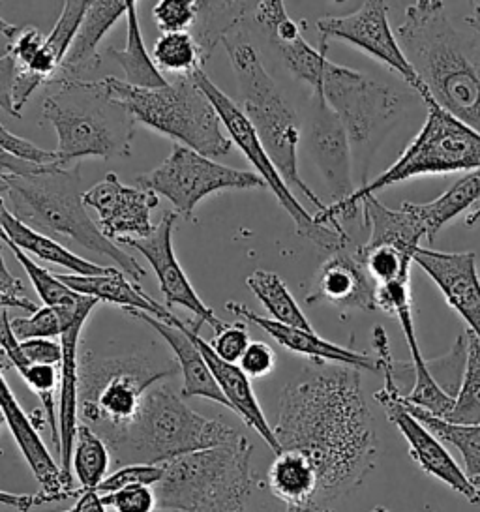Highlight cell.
<instances>
[{"label": "cell", "mask_w": 480, "mask_h": 512, "mask_svg": "<svg viewBox=\"0 0 480 512\" xmlns=\"http://www.w3.org/2000/svg\"><path fill=\"white\" fill-rule=\"evenodd\" d=\"M0 267H2V271H0V304H2V308L4 310L19 308V310L29 312V314L38 312L40 308L27 295V286L21 282V278H17L15 274L10 272L4 257L0 261Z\"/></svg>", "instance_id": "681fc988"}, {"label": "cell", "mask_w": 480, "mask_h": 512, "mask_svg": "<svg viewBox=\"0 0 480 512\" xmlns=\"http://www.w3.org/2000/svg\"><path fill=\"white\" fill-rule=\"evenodd\" d=\"M179 218L177 212H165L160 224L156 226V231L150 235L149 239L126 242V246H132L149 261L150 267L156 272L160 289L164 293L165 306H175V304L184 306L199 319L201 325L207 323L216 334L224 331V321L218 319L209 306L201 301V297L195 293L192 282L188 280L186 272L182 271L179 259L175 256L173 229Z\"/></svg>", "instance_id": "ffe728a7"}, {"label": "cell", "mask_w": 480, "mask_h": 512, "mask_svg": "<svg viewBox=\"0 0 480 512\" xmlns=\"http://www.w3.org/2000/svg\"><path fill=\"white\" fill-rule=\"evenodd\" d=\"M0 406H2L4 422L14 437L19 452L23 454L32 475L40 484V490L36 494L2 492L0 494L2 505L17 509L19 512H29L32 507L45 505V503L64 501L70 497L77 499L81 494V488H74V479L66 477L62 466L57 464L53 454L45 447L44 439L40 436V428L36 426V422L32 421V415H29L15 398L6 376H2Z\"/></svg>", "instance_id": "9a60e30c"}, {"label": "cell", "mask_w": 480, "mask_h": 512, "mask_svg": "<svg viewBox=\"0 0 480 512\" xmlns=\"http://www.w3.org/2000/svg\"><path fill=\"white\" fill-rule=\"evenodd\" d=\"M0 224H2V241L12 242L23 252L49 261L53 265L64 267V269L74 272L75 276H104V274H111L115 271L113 267L96 265L83 257L75 256L74 252L68 250L66 246H62L44 233L23 224L19 218H15L14 214L2 205H0Z\"/></svg>", "instance_id": "f546056e"}, {"label": "cell", "mask_w": 480, "mask_h": 512, "mask_svg": "<svg viewBox=\"0 0 480 512\" xmlns=\"http://www.w3.org/2000/svg\"><path fill=\"white\" fill-rule=\"evenodd\" d=\"M21 349L30 364H51L59 368L62 364V346L53 340H45V338L27 340V342H21Z\"/></svg>", "instance_id": "816d5d0a"}, {"label": "cell", "mask_w": 480, "mask_h": 512, "mask_svg": "<svg viewBox=\"0 0 480 512\" xmlns=\"http://www.w3.org/2000/svg\"><path fill=\"white\" fill-rule=\"evenodd\" d=\"M4 244L12 250V254L19 261V265L23 267V271L27 272V276H29L30 282L34 286V291L38 293V297L42 299L44 306L66 308V306H74L83 299L81 293H75L74 289L66 286L59 276H55L53 272L40 267L38 263H34L27 252H23L12 242H4Z\"/></svg>", "instance_id": "60d3db41"}, {"label": "cell", "mask_w": 480, "mask_h": 512, "mask_svg": "<svg viewBox=\"0 0 480 512\" xmlns=\"http://www.w3.org/2000/svg\"><path fill=\"white\" fill-rule=\"evenodd\" d=\"M467 355L462 383L454 396V407L445 421L454 424H480V342L465 329Z\"/></svg>", "instance_id": "f35d334b"}, {"label": "cell", "mask_w": 480, "mask_h": 512, "mask_svg": "<svg viewBox=\"0 0 480 512\" xmlns=\"http://www.w3.org/2000/svg\"><path fill=\"white\" fill-rule=\"evenodd\" d=\"M179 372L175 357L104 359L87 351L79 366V419L111 447L132 426L150 389Z\"/></svg>", "instance_id": "8992f818"}, {"label": "cell", "mask_w": 480, "mask_h": 512, "mask_svg": "<svg viewBox=\"0 0 480 512\" xmlns=\"http://www.w3.org/2000/svg\"><path fill=\"white\" fill-rule=\"evenodd\" d=\"M156 512H182V511H177V509H158V511Z\"/></svg>", "instance_id": "680465c9"}, {"label": "cell", "mask_w": 480, "mask_h": 512, "mask_svg": "<svg viewBox=\"0 0 480 512\" xmlns=\"http://www.w3.org/2000/svg\"><path fill=\"white\" fill-rule=\"evenodd\" d=\"M194 79L195 83L203 89V92L209 96L210 102L216 107L231 141L239 147L240 152L246 156V160L254 166L257 175L265 181L267 188L280 201V205L284 207L285 212L291 216L300 237L308 239L317 248L330 252V254L342 250L345 246H351L353 241L349 239L347 233H338L332 227L319 226L314 220V214H310L304 209V205L293 194V190L287 186L284 177L280 175L278 167L274 166L269 152L265 149V145L261 143L254 126L246 119V115L240 109L239 104H235L224 91H220L210 81L209 76L205 74V70L197 72Z\"/></svg>", "instance_id": "7c38bea8"}, {"label": "cell", "mask_w": 480, "mask_h": 512, "mask_svg": "<svg viewBox=\"0 0 480 512\" xmlns=\"http://www.w3.org/2000/svg\"><path fill=\"white\" fill-rule=\"evenodd\" d=\"M278 364L276 351L265 342H252L242 355L239 366L250 379H263L274 372Z\"/></svg>", "instance_id": "f907efd6"}, {"label": "cell", "mask_w": 480, "mask_h": 512, "mask_svg": "<svg viewBox=\"0 0 480 512\" xmlns=\"http://www.w3.org/2000/svg\"><path fill=\"white\" fill-rule=\"evenodd\" d=\"M42 102V117L59 139V166L74 167L81 158H122L132 154L135 119L119 104L105 79L68 81Z\"/></svg>", "instance_id": "277c9868"}, {"label": "cell", "mask_w": 480, "mask_h": 512, "mask_svg": "<svg viewBox=\"0 0 480 512\" xmlns=\"http://www.w3.org/2000/svg\"><path fill=\"white\" fill-rule=\"evenodd\" d=\"M72 509L74 512H107V505L96 490H81Z\"/></svg>", "instance_id": "f5cc1de1"}, {"label": "cell", "mask_w": 480, "mask_h": 512, "mask_svg": "<svg viewBox=\"0 0 480 512\" xmlns=\"http://www.w3.org/2000/svg\"><path fill=\"white\" fill-rule=\"evenodd\" d=\"M246 284L261 304L267 308V312L274 321L289 327L314 331L308 317L304 316L299 302L295 301V297L285 286L284 280L276 272L254 271L246 278Z\"/></svg>", "instance_id": "d590c367"}, {"label": "cell", "mask_w": 480, "mask_h": 512, "mask_svg": "<svg viewBox=\"0 0 480 512\" xmlns=\"http://www.w3.org/2000/svg\"><path fill=\"white\" fill-rule=\"evenodd\" d=\"M405 207L419 216L426 229V241L434 242L437 233L458 218L460 214L480 207V169L469 171L447 192L430 203H405Z\"/></svg>", "instance_id": "1f68e13d"}, {"label": "cell", "mask_w": 480, "mask_h": 512, "mask_svg": "<svg viewBox=\"0 0 480 512\" xmlns=\"http://www.w3.org/2000/svg\"><path fill=\"white\" fill-rule=\"evenodd\" d=\"M59 278L70 289H74L75 293L87 295V297L98 299L100 302L115 304L122 308V312H128V310L145 312V314H150L169 325H177L180 321L179 317L173 316L164 304L154 301L141 287L135 284L134 280H128L126 274L119 269H115L111 274H104V276L62 274Z\"/></svg>", "instance_id": "83f0119b"}, {"label": "cell", "mask_w": 480, "mask_h": 512, "mask_svg": "<svg viewBox=\"0 0 480 512\" xmlns=\"http://www.w3.org/2000/svg\"><path fill=\"white\" fill-rule=\"evenodd\" d=\"M274 47L291 76L308 83L312 92L321 91L323 74L330 62L327 57V42L321 40V46L314 47L300 36L295 42L276 44Z\"/></svg>", "instance_id": "ab89813d"}, {"label": "cell", "mask_w": 480, "mask_h": 512, "mask_svg": "<svg viewBox=\"0 0 480 512\" xmlns=\"http://www.w3.org/2000/svg\"><path fill=\"white\" fill-rule=\"evenodd\" d=\"M102 497L107 509L115 512H156L160 509L154 486H132Z\"/></svg>", "instance_id": "c3c4849f"}, {"label": "cell", "mask_w": 480, "mask_h": 512, "mask_svg": "<svg viewBox=\"0 0 480 512\" xmlns=\"http://www.w3.org/2000/svg\"><path fill=\"white\" fill-rule=\"evenodd\" d=\"M209 344L222 361L239 364L242 355L252 344L246 321L225 325L224 331L216 332Z\"/></svg>", "instance_id": "7dc6e473"}, {"label": "cell", "mask_w": 480, "mask_h": 512, "mask_svg": "<svg viewBox=\"0 0 480 512\" xmlns=\"http://www.w3.org/2000/svg\"><path fill=\"white\" fill-rule=\"evenodd\" d=\"M274 436L282 452H300L319 479L315 505L357 490L374 471L379 443L360 370L342 364L308 366L280 394Z\"/></svg>", "instance_id": "6da1fadb"}, {"label": "cell", "mask_w": 480, "mask_h": 512, "mask_svg": "<svg viewBox=\"0 0 480 512\" xmlns=\"http://www.w3.org/2000/svg\"><path fill=\"white\" fill-rule=\"evenodd\" d=\"M317 29L321 32L323 42L329 38L342 40L364 51L375 61L385 64L394 74L402 77L415 94H419L426 106L432 104L424 83L420 81L411 62L407 61L398 36L390 29L387 2L368 0L347 16L321 17L317 19Z\"/></svg>", "instance_id": "2e32d148"}, {"label": "cell", "mask_w": 480, "mask_h": 512, "mask_svg": "<svg viewBox=\"0 0 480 512\" xmlns=\"http://www.w3.org/2000/svg\"><path fill=\"white\" fill-rule=\"evenodd\" d=\"M0 145L2 152L14 156L17 160L36 164V166H59L60 158L57 151H45L23 137L15 136L6 126L0 128Z\"/></svg>", "instance_id": "bcb514c9"}, {"label": "cell", "mask_w": 480, "mask_h": 512, "mask_svg": "<svg viewBox=\"0 0 480 512\" xmlns=\"http://www.w3.org/2000/svg\"><path fill=\"white\" fill-rule=\"evenodd\" d=\"M107 83L113 98L130 111L135 122L207 158H220L231 151L233 141L224 134V122L194 77H179L162 89H137L113 76L107 77Z\"/></svg>", "instance_id": "30bf717a"}, {"label": "cell", "mask_w": 480, "mask_h": 512, "mask_svg": "<svg viewBox=\"0 0 480 512\" xmlns=\"http://www.w3.org/2000/svg\"><path fill=\"white\" fill-rule=\"evenodd\" d=\"M59 512H74V509H66V511H59Z\"/></svg>", "instance_id": "94428289"}, {"label": "cell", "mask_w": 480, "mask_h": 512, "mask_svg": "<svg viewBox=\"0 0 480 512\" xmlns=\"http://www.w3.org/2000/svg\"><path fill=\"white\" fill-rule=\"evenodd\" d=\"M396 36L432 104L480 134L479 34L458 31L445 2L417 0L407 6Z\"/></svg>", "instance_id": "7a4b0ae2"}, {"label": "cell", "mask_w": 480, "mask_h": 512, "mask_svg": "<svg viewBox=\"0 0 480 512\" xmlns=\"http://www.w3.org/2000/svg\"><path fill=\"white\" fill-rule=\"evenodd\" d=\"M83 201L98 212V226L115 244L149 239L156 231L152 211L160 203L158 196L145 188L122 184L115 173H107L105 179L87 190Z\"/></svg>", "instance_id": "e0dca14e"}, {"label": "cell", "mask_w": 480, "mask_h": 512, "mask_svg": "<svg viewBox=\"0 0 480 512\" xmlns=\"http://www.w3.org/2000/svg\"><path fill=\"white\" fill-rule=\"evenodd\" d=\"M359 256L377 286L411 280L413 257L394 246H359Z\"/></svg>", "instance_id": "b9f144b4"}, {"label": "cell", "mask_w": 480, "mask_h": 512, "mask_svg": "<svg viewBox=\"0 0 480 512\" xmlns=\"http://www.w3.org/2000/svg\"><path fill=\"white\" fill-rule=\"evenodd\" d=\"M428 512H434V511H428Z\"/></svg>", "instance_id": "6125c7cd"}, {"label": "cell", "mask_w": 480, "mask_h": 512, "mask_svg": "<svg viewBox=\"0 0 480 512\" xmlns=\"http://www.w3.org/2000/svg\"><path fill=\"white\" fill-rule=\"evenodd\" d=\"M407 411L419 419L435 437H439L443 443H449L456 447L462 458H464L465 473L473 481L480 475V424H454V422L439 419L432 413H428L422 407L413 406L405 402L402 398Z\"/></svg>", "instance_id": "e575fe53"}, {"label": "cell", "mask_w": 480, "mask_h": 512, "mask_svg": "<svg viewBox=\"0 0 480 512\" xmlns=\"http://www.w3.org/2000/svg\"><path fill=\"white\" fill-rule=\"evenodd\" d=\"M413 263L430 276L450 308L462 317L467 331L480 342V278L473 252H439L420 248Z\"/></svg>", "instance_id": "44dd1931"}, {"label": "cell", "mask_w": 480, "mask_h": 512, "mask_svg": "<svg viewBox=\"0 0 480 512\" xmlns=\"http://www.w3.org/2000/svg\"><path fill=\"white\" fill-rule=\"evenodd\" d=\"M164 473V466L156 464L120 466V469L105 477V481L96 488V492L100 496H109L132 486H156L164 479Z\"/></svg>", "instance_id": "f6af8a7d"}, {"label": "cell", "mask_w": 480, "mask_h": 512, "mask_svg": "<svg viewBox=\"0 0 480 512\" xmlns=\"http://www.w3.org/2000/svg\"><path fill=\"white\" fill-rule=\"evenodd\" d=\"M199 16V0H160L152 8V17L162 34L190 32Z\"/></svg>", "instance_id": "ee69618b"}, {"label": "cell", "mask_w": 480, "mask_h": 512, "mask_svg": "<svg viewBox=\"0 0 480 512\" xmlns=\"http://www.w3.org/2000/svg\"><path fill=\"white\" fill-rule=\"evenodd\" d=\"M111 460H113V452L105 443L104 437L98 436L90 426L81 422L75 437L74 458H72V471L79 481V488L96 490L109 475Z\"/></svg>", "instance_id": "8d00e7d4"}, {"label": "cell", "mask_w": 480, "mask_h": 512, "mask_svg": "<svg viewBox=\"0 0 480 512\" xmlns=\"http://www.w3.org/2000/svg\"><path fill=\"white\" fill-rule=\"evenodd\" d=\"M465 25L480 36V2L473 6V12L465 17Z\"/></svg>", "instance_id": "db71d44e"}, {"label": "cell", "mask_w": 480, "mask_h": 512, "mask_svg": "<svg viewBox=\"0 0 480 512\" xmlns=\"http://www.w3.org/2000/svg\"><path fill=\"white\" fill-rule=\"evenodd\" d=\"M225 308L239 317L240 321L246 323H254L259 329L269 334L272 340H276L280 346L302 355L306 359H310L317 364H342V366H349V368H357V370H368V372H379L377 366V359L368 357L366 353H357L353 349L347 347L336 346L332 342L323 340L315 331H306V329H299V327H289L284 323H278L270 317L259 316L255 314L254 310H250L248 306L239 304V302H227Z\"/></svg>", "instance_id": "603a6c76"}, {"label": "cell", "mask_w": 480, "mask_h": 512, "mask_svg": "<svg viewBox=\"0 0 480 512\" xmlns=\"http://www.w3.org/2000/svg\"><path fill=\"white\" fill-rule=\"evenodd\" d=\"M315 94H321L344 122L355 162L370 156L375 141L385 136L405 111L402 92L334 62L327 64L321 91Z\"/></svg>", "instance_id": "8fae6325"}, {"label": "cell", "mask_w": 480, "mask_h": 512, "mask_svg": "<svg viewBox=\"0 0 480 512\" xmlns=\"http://www.w3.org/2000/svg\"><path fill=\"white\" fill-rule=\"evenodd\" d=\"M190 327V336L194 338L195 344L201 349L205 361L209 364L210 372L214 379L218 381L220 389L224 392L227 402L231 411H235L242 421L246 422L255 434H259L261 439L270 447V451L274 452L276 456L282 454L280 443L274 436V428H270L269 421L261 409V404L255 396L254 387H252V379L242 372L239 364H231L225 362L214 353V349L210 347L209 342H205L199 336V329L201 323H188Z\"/></svg>", "instance_id": "484cf974"}, {"label": "cell", "mask_w": 480, "mask_h": 512, "mask_svg": "<svg viewBox=\"0 0 480 512\" xmlns=\"http://www.w3.org/2000/svg\"><path fill=\"white\" fill-rule=\"evenodd\" d=\"M137 186L164 196L179 216L194 220L195 207L214 192L250 190L267 184L257 173L222 166L177 143L160 166L137 177Z\"/></svg>", "instance_id": "5bb4252c"}, {"label": "cell", "mask_w": 480, "mask_h": 512, "mask_svg": "<svg viewBox=\"0 0 480 512\" xmlns=\"http://www.w3.org/2000/svg\"><path fill=\"white\" fill-rule=\"evenodd\" d=\"M308 149L332 203H342L357 192L353 182V149L342 119L321 94L312 92L308 107Z\"/></svg>", "instance_id": "ac0fdd59"}, {"label": "cell", "mask_w": 480, "mask_h": 512, "mask_svg": "<svg viewBox=\"0 0 480 512\" xmlns=\"http://www.w3.org/2000/svg\"><path fill=\"white\" fill-rule=\"evenodd\" d=\"M128 12V0H96L89 2V10L75 36L66 59L60 64L59 72L49 87L68 81H85L89 74L100 68L104 57L98 47L105 34Z\"/></svg>", "instance_id": "d4e9b609"}, {"label": "cell", "mask_w": 480, "mask_h": 512, "mask_svg": "<svg viewBox=\"0 0 480 512\" xmlns=\"http://www.w3.org/2000/svg\"><path fill=\"white\" fill-rule=\"evenodd\" d=\"M105 57L117 62L124 70V83L137 87V89H162L167 87V79L158 70V66L150 59L149 51L145 46L139 19H137V2L128 0L126 12V46L124 49L109 47Z\"/></svg>", "instance_id": "d6a6232c"}, {"label": "cell", "mask_w": 480, "mask_h": 512, "mask_svg": "<svg viewBox=\"0 0 480 512\" xmlns=\"http://www.w3.org/2000/svg\"><path fill=\"white\" fill-rule=\"evenodd\" d=\"M126 314L147 323L150 329L158 332L164 338L165 344L171 347L175 361L179 362L180 374H182L180 394L184 398H205V400L231 409L218 381L212 376L201 349L195 344L194 338L190 336L188 323L179 321L177 325H169L150 314L137 312V310H128Z\"/></svg>", "instance_id": "cb8c5ba5"}, {"label": "cell", "mask_w": 480, "mask_h": 512, "mask_svg": "<svg viewBox=\"0 0 480 512\" xmlns=\"http://www.w3.org/2000/svg\"><path fill=\"white\" fill-rule=\"evenodd\" d=\"M287 512H334L330 507H323V505H310L304 509H287Z\"/></svg>", "instance_id": "11a10c76"}, {"label": "cell", "mask_w": 480, "mask_h": 512, "mask_svg": "<svg viewBox=\"0 0 480 512\" xmlns=\"http://www.w3.org/2000/svg\"><path fill=\"white\" fill-rule=\"evenodd\" d=\"M372 512H389L385 507H375V509H372Z\"/></svg>", "instance_id": "6f0895ef"}, {"label": "cell", "mask_w": 480, "mask_h": 512, "mask_svg": "<svg viewBox=\"0 0 480 512\" xmlns=\"http://www.w3.org/2000/svg\"><path fill=\"white\" fill-rule=\"evenodd\" d=\"M81 192V166H42L29 175L0 173V205L23 224L44 233L77 242L94 254L115 261L120 271L141 282L147 271L109 241L87 214Z\"/></svg>", "instance_id": "3957f363"}, {"label": "cell", "mask_w": 480, "mask_h": 512, "mask_svg": "<svg viewBox=\"0 0 480 512\" xmlns=\"http://www.w3.org/2000/svg\"><path fill=\"white\" fill-rule=\"evenodd\" d=\"M473 484H475V486H479L480 488V475L479 477H475V479H473Z\"/></svg>", "instance_id": "91938a15"}, {"label": "cell", "mask_w": 480, "mask_h": 512, "mask_svg": "<svg viewBox=\"0 0 480 512\" xmlns=\"http://www.w3.org/2000/svg\"><path fill=\"white\" fill-rule=\"evenodd\" d=\"M377 310H383L400 321L404 331L405 342L411 353V370L415 376L413 389L404 394L405 402L422 407L439 419H447L454 407V396L441 387L430 368V361L424 359L420 351L415 319H413V295L411 280L407 282H390L377 286Z\"/></svg>", "instance_id": "d6986e66"}, {"label": "cell", "mask_w": 480, "mask_h": 512, "mask_svg": "<svg viewBox=\"0 0 480 512\" xmlns=\"http://www.w3.org/2000/svg\"><path fill=\"white\" fill-rule=\"evenodd\" d=\"M152 61L160 72L179 77H194L209 62L192 32L162 34L152 49Z\"/></svg>", "instance_id": "74e56055"}, {"label": "cell", "mask_w": 480, "mask_h": 512, "mask_svg": "<svg viewBox=\"0 0 480 512\" xmlns=\"http://www.w3.org/2000/svg\"><path fill=\"white\" fill-rule=\"evenodd\" d=\"M233 426L199 415L167 385L150 389L139 415L109 449L122 466L156 464L240 439Z\"/></svg>", "instance_id": "52a82bcc"}, {"label": "cell", "mask_w": 480, "mask_h": 512, "mask_svg": "<svg viewBox=\"0 0 480 512\" xmlns=\"http://www.w3.org/2000/svg\"><path fill=\"white\" fill-rule=\"evenodd\" d=\"M87 10H89V2H83V0L64 2L55 27L45 38V53L53 59L55 64H59V68L74 44L75 36L79 32Z\"/></svg>", "instance_id": "7bdbcfd3"}, {"label": "cell", "mask_w": 480, "mask_h": 512, "mask_svg": "<svg viewBox=\"0 0 480 512\" xmlns=\"http://www.w3.org/2000/svg\"><path fill=\"white\" fill-rule=\"evenodd\" d=\"M377 284L366 271L359 256V246L353 242L330 254L315 272L314 286L306 295L308 304L329 302L342 310H377Z\"/></svg>", "instance_id": "7402d4cb"}, {"label": "cell", "mask_w": 480, "mask_h": 512, "mask_svg": "<svg viewBox=\"0 0 480 512\" xmlns=\"http://www.w3.org/2000/svg\"><path fill=\"white\" fill-rule=\"evenodd\" d=\"M360 207L362 222L370 231L364 246H394L415 257L422 248L420 242L426 241V229L415 212L409 211L405 203L398 211H394L375 196L364 197Z\"/></svg>", "instance_id": "f1b7e54d"}, {"label": "cell", "mask_w": 480, "mask_h": 512, "mask_svg": "<svg viewBox=\"0 0 480 512\" xmlns=\"http://www.w3.org/2000/svg\"><path fill=\"white\" fill-rule=\"evenodd\" d=\"M252 456L254 447L242 436L162 464L164 479L154 486L160 509L248 512L255 484Z\"/></svg>", "instance_id": "9c48e42d"}, {"label": "cell", "mask_w": 480, "mask_h": 512, "mask_svg": "<svg viewBox=\"0 0 480 512\" xmlns=\"http://www.w3.org/2000/svg\"><path fill=\"white\" fill-rule=\"evenodd\" d=\"M92 312H83L74 323L62 332V364H60L59 389V430H60V466L66 477L74 479L72 458H74L75 437L79 430V340L81 331Z\"/></svg>", "instance_id": "4316f807"}, {"label": "cell", "mask_w": 480, "mask_h": 512, "mask_svg": "<svg viewBox=\"0 0 480 512\" xmlns=\"http://www.w3.org/2000/svg\"><path fill=\"white\" fill-rule=\"evenodd\" d=\"M428 117L422 124L417 137L409 143L400 158L383 171L374 181L366 182L357 192L342 203H330L327 211L314 214L319 226L332 227L338 233H347L344 222L359 218L360 201L364 197L375 196L392 184L426 177V175H449L460 171L480 169V134L458 121L445 109L430 104Z\"/></svg>", "instance_id": "5b68a950"}, {"label": "cell", "mask_w": 480, "mask_h": 512, "mask_svg": "<svg viewBox=\"0 0 480 512\" xmlns=\"http://www.w3.org/2000/svg\"><path fill=\"white\" fill-rule=\"evenodd\" d=\"M255 2H203L199 0V16L195 21L194 34L205 59L209 61L214 49L224 44L225 38L237 29L240 21L254 14Z\"/></svg>", "instance_id": "836d02e7"}, {"label": "cell", "mask_w": 480, "mask_h": 512, "mask_svg": "<svg viewBox=\"0 0 480 512\" xmlns=\"http://www.w3.org/2000/svg\"><path fill=\"white\" fill-rule=\"evenodd\" d=\"M374 349L379 372L383 374V379H385L383 389L375 392V400L385 409L387 419L404 436L407 445H409V456L419 464L424 473H428L437 481L447 484L450 490L464 496L469 503L479 505V486H475L473 481L467 477L464 469L458 466V462L445 449L443 441L439 437H435L404 406V402H402L404 394L400 391L398 381H396V372H398L400 364L394 361V357L390 353L389 336L381 325H375L374 327Z\"/></svg>", "instance_id": "4fadbf2b"}, {"label": "cell", "mask_w": 480, "mask_h": 512, "mask_svg": "<svg viewBox=\"0 0 480 512\" xmlns=\"http://www.w3.org/2000/svg\"><path fill=\"white\" fill-rule=\"evenodd\" d=\"M480 222V207L479 209H475V211L469 212L467 214V218H465V224H467V227H473L477 226Z\"/></svg>", "instance_id": "9f6ffc18"}, {"label": "cell", "mask_w": 480, "mask_h": 512, "mask_svg": "<svg viewBox=\"0 0 480 512\" xmlns=\"http://www.w3.org/2000/svg\"><path fill=\"white\" fill-rule=\"evenodd\" d=\"M267 484L270 492L287 509H304L317 503V471L300 452L284 451L278 454L267 471Z\"/></svg>", "instance_id": "4dcf8cb0"}, {"label": "cell", "mask_w": 480, "mask_h": 512, "mask_svg": "<svg viewBox=\"0 0 480 512\" xmlns=\"http://www.w3.org/2000/svg\"><path fill=\"white\" fill-rule=\"evenodd\" d=\"M224 47L237 77L240 109L254 126L274 166L278 167L291 190H297L315 205L317 214L327 211L329 205L315 196L314 190L300 177L299 143L302 130L295 107L278 89L265 70L257 49L248 40L231 34L225 38Z\"/></svg>", "instance_id": "ba28073f"}]
</instances>
